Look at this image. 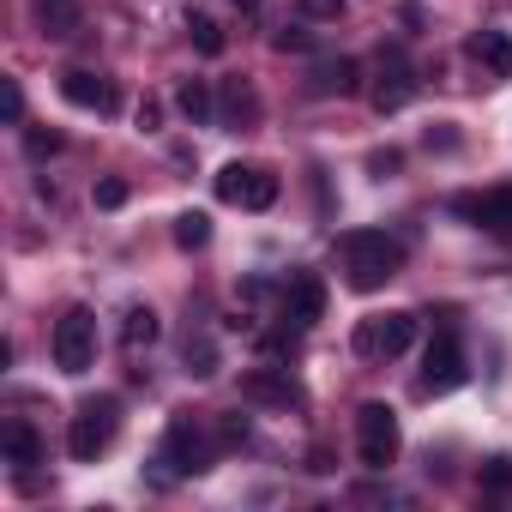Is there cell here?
<instances>
[{
  "label": "cell",
  "mask_w": 512,
  "mask_h": 512,
  "mask_svg": "<svg viewBox=\"0 0 512 512\" xmlns=\"http://www.w3.org/2000/svg\"><path fill=\"white\" fill-rule=\"evenodd\" d=\"M338 260H344V278L350 290H386L398 272H404V241L386 235V229H344L338 235Z\"/></svg>",
  "instance_id": "obj_1"
},
{
  "label": "cell",
  "mask_w": 512,
  "mask_h": 512,
  "mask_svg": "<svg viewBox=\"0 0 512 512\" xmlns=\"http://www.w3.org/2000/svg\"><path fill=\"white\" fill-rule=\"evenodd\" d=\"M157 464H163V470H157L163 482H175V476H199V470L217 464V440L205 434V422H193V416L181 410V416H169V428H163Z\"/></svg>",
  "instance_id": "obj_2"
},
{
  "label": "cell",
  "mask_w": 512,
  "mask_h": 512,
  "mask_svg": "<svg viewBox=\"0 0 512 512\" xmlns=\"http://www.w3.org/2000/svg\"><path fill=\"white\" fill-rule=\"evenodd\" d=\"M115 428H121V398H115V392L85 398V404L73 410V422H67V452H73L79 464H97V458L109 452Z\"/></svg>",
  "instance_id": "obj_3"
},
{
  "label": "cell",
  "mask_w": 512,
  "mask_h": 512,
  "mask_svg": "<svg viewBox=\"0 0 512 512\" xmlns=\"http://www.w3.org/2000/svg\"><path fill=\"white\" fill-rule=\"evenodd\" d=\"M398 452H404V428H398V410L392 404H362L356 410V458L368 464V470H392L398 464Z\"/></svg>",
  "instance_id": "obj_4"
},
{
  "label": "cell",
  "mask_w": 512,
  "mask_h": 512,
  "mask_svg": "<svg viewBox=\"0 0 512 512\" xmlns=\"http://www.w3.org/2000/svg\"><path fill=\"white\" fill-rule=\"evenodd\" d=\"M49 356H55L61 374H91V362H97V314H91V308H67V314L55 320Z\"/></svg>",
  "instance_id": "obj_5"
},
{
  "label": "cell",
  "mask_w": 512,
  "mask_h": 512,
  "mask_svg": "<svg viewBox=\"0 0 512 512\" xmlns=\"http://www.w3.org/2000/svg\"><path fill=\"white\" fill-rule=\"evenodd\" d=\"M217 199L241 211H272L278 205V175L260 163H223L217 169Z\"/></svg>",
  "instance_id": "obj_6"
},
{
  "label": "cell",
  "mask_w": 512,
  "mask_h": 512,
  "mask_svg": "<svg viewBox=\"0 0 512 512\" xmlns=\"http://www.w3.org/2000/svg\"><path fill=\"white\" fill-rule=\"evenodd\" d=\"M470 380V368H464V344H458V332L446 326L434 344H428V356H422V380H416V392L422 398H440V392H458Z\"/></svg>",
  "instance_id": "obj_7"
},
{
  "label": "cell",
  "mask_w": 512,
  "mask_h": 512,
  "mask_svg": "<svg viewBox=\"0 0 512 512\" xmlns=\"http://www.w3.org/2000/svg\"><path fill=\"white\" fill-rule=\"evenodd\" d=\"M410 344H416V314H386V320L356 326V350H362V356L392 362V356H404Z\"/></svg>",
  "instance_id": "obj_8"
},
{
  "label": "cell",
  "mask_w": 512,
  "mask_h": 512,
  "mask_svg": "<svg viewBox=\"0 0 512 512\" xmlns=\"http://www.w3.org/2000/svg\"><path fill=\"white\" fill-rule=\"evenodd\" d=\"M241 398L247 404H272V410H308V392L284 368H253V374H241Z\"/></svg>",
  "instance_id": "obj_9"
},
{
  "label": "cell",
  "mask_w": 512,
  "mask_h": 512,
  "mask_svg": "<svg viewBox=\"0 0 512 512\" xmlns=\"http://www.w3.org/2000/svg\"><path fill=\"white\" fill-rule=\"evenodd\" d=\"M452 211L470 217V223L488 229V235H512V181H506V187H488V193H458Z\"/></svg>",
  "instance_id": "obj_10"
},
{
  "label": "cell",
  "mask_w": 512,
  "mask_h": 512,
  "mask_svg": "<svg viewBox=\"0 0 512 512\" xmlns=\"http://www.w3.org/2000/svg\"><path fill=\"white\" fill-rule=\"evenodd\" d=\"M374 109L380 115H398L410 97H416V73H410V61H404V49H386L380 55V79H374Z\"/></svg>",
  "instance_id": "obj_11"
},
{
  "label": "cell",
  "mask_w": 512,
  "mask_h": 512,
  "mask_svg": "<svg viewBox=\"0 0 512 512\" xmlns=\"http://www.w3.org/2000/svg\"><path fill=\"white\" fill-rule=\"evenodd\" d=\"M284 320L290 326H314V320H326V278L320 272H290V284H284Z\"/></svg>",
  "instance_id": "obj_12"
},
{
  "label": "cell",
  "mask_w": 512,
  "mask_h": 512,
  "mask_svg": "<svg viewBox=\"0 0 512 512\" xmlns=\"http://www.w3.org/2000/svg\"><path fill=\"white\" fill-rule=\"evenodd\" d=\"M61 97L73 109H85V115H115V85L103 73H91V67H67L61 73Z\"/></svg>",
  "instance_id": "obj_13"
},
{
  "label": "cell",
  "mask_w": 512,
  "mask_h": 512,
  "mask_svg": "<svg viewBox=\"0 0 512 512\" xmlns=\"http://www.w3.org/2000/svg\"><path fill=\"white\" fill-rule=\"evenodd\" d=\"M362 85V67L350 61V55H338V61H320L314 73H308V97H350Z\"/></svg>",
  "instance_id": "obj_14"
},
{
  "label": "cell",
  "mask_w": 512,
  "mask_h": 512,
  "mask_svg": "<svg viewBox=\"0 0 512 512\" xmlns=\"http://www.w3.org/2000/svg\"><path fill=\"white\" fill-rule=\"evenodd\" d=\"M217 121H223V127H253V121H260V97H253L247 79H223V91H217Z\"/></svg>",
  "instance_id": "obj_15"
},
{
  "label": "cell",
  "mask_w": 512,
  "mask_h": 512,
  "mask_svg": "<svg viewBox=\"0 0 512 512\" xmlns=\"http://www.w3.org/2000/svg\"><path fill=\"white\" fill-rule=\"evenodd\" d=\"M0 440H7V464H13L19 476H31V470L43 464V440H37V428H31L25 416H13V422H7V434H0Z\"/></svg>",
  "instance_id": "obj_16"
},
{
  "label": "cell",
  "mask_w": 512,
  "mask_h": 512,
  "mask_svg": "<svg viewBox=\"0 0 512 512\" xmlns=\"http://www.w3.org/2000/svg\"><path fill=\"white\" fill-rule=\"evenodd\" d=\"M470 55H476L494 79H512V37H506V31H476V37H470Z\"/></svg>",
  "instance_id": "obj_17"
},
{
  "label": "cell",
  "mask_w": 512,
  "mask_h": 512,
  "mask_svg": "<svg viewBox=\"0 0 512 512\" xmlns=\"http://www.w3.org/2000/svg\"><path fill=\"white\" fill-rule=\"evenodd\" d=\"M175 109H181L193 127H211V121H217V97H211V85H205V79H181Z\"/></svg>",
  "instance_id": "obj_18"
},
{
  "label": "cell",
  "mask_w": 512,
  "mask_h": 512,
  "mask_svg": "<svg viewBox=\"0 0 512 512\" xmlns=\"http://www.w3.org/2000/svg\"><path fill=\"white\" fill-rule=\"evenodd\" d=\"M31 13H37V25L49 31V37H73L79 31V0H31Z\"/></svg>",
  "instance_id": "obj_19"
},
{
  "label": "cell",
  "mask_w": 512,
  "mask_h": 512,
  "mask_svg": "<svg viewBox=\"0 0 512 512\" xmlns=\"http://www.w3.org/2000/svg\"><path fill=\"white\" fill-rule=\"evenodd\" d=\"M157 332H163V326H157L151 308H127V320H121V344H127V350H151Z\"/></svg>",
  "instance_id": "obj_20"
},
{
  "label": "cell",
  "mask_w": 512,
  "mask_h": 512,
  "mask_svg": "<svg viewBox=\"0 0 512 512\" xmlns=\"http://www.w3.org/2000/svg\"><path fill=\"white\" fill-rule=\"evenodd\" d=\"M205 241H211V217H205V211H181V217H175V247L199 253Z\"/></svg>",
  "instance_id": "obj_21"
},
{
  "label": "cell",
  "mask_w": 512,
  "mask_h": 512,
  "mask_svg": "<svg viewBox=\"0 0 512 512\" xmlns=\"http://www.w3.org/2000/svg\"><path fill=\"white\" fill-rule=\"evenodd\" d=\"M181 362H187V374H193V380H211V374H217V344H211V338H187Z\"/></svg>",
  "instance_id": "obj_22"
},
{
  "label": "cell",
  "mask_w": 512,
  "mask_h": 512,
  "mask_svg": "<svg viewBox=\"0 0 512 512\" xmlns=\"http://www.w3.org/2000/svg\"><path fill=\"white\" fill-rule=\"evenodd\" d=\"M187 37H193V49H199V55H223V31H217V19L193 13V19H187Z\"/></svg>",
  "instance_id": "obj_23"
},
{
  "label": "cell",
  "mask_w": 512,
  "mask_h": 512,
  "mask_svg": "<svg viewBox=\"0 0 512 512\" xmlns=\"http://www.w3.org/2000/svg\"><path fill=\"white\" fill-rule=\"evenodd\" d=\"M314 43H320V37H314L308 25H284V31L272 37V49H278V55H308Z\"/></svg>",
  "instance_id": "obj_24"
},
{
  "label": "cell",
  "mask_w": 512,
  "mask_h": 512,
  "mask_svg": "<svg viewBox=\"0 0 512 512\" xmlns=\"http://www.w3.org/2000/svg\"><path fill=\"white\" fill-rule=\"evenodd\" d=\"M91 199H97V211H121V205H127V181H121V175H103V181L91 187Z\"/></svg>",
  "instance_id": "obj_25"
},
{
  "label": "cell",
  "mask_w": 512,
  "mask_h": 512,
  "mask_svg": "<svg viewBox=\"0 0 512 512\" xmlns=\"http://www.w3.org/2000/svg\"><path fill=\"white\" fill-rule=\"evenodd\" d=\"M482 488H488V494H506V488H512V458H506V452H494V458L482 464Z\"/></svg>",
  "instance_id": "obj_26"
},
{
  "label": "cell",
  "mask_w": 512,
  "mask_h": 512,
  "mask_svg": "<svg viewBox=\"0 0 512 512\" xmlns=\"http://www.w3.org/2000/svg\"><path fill=\"white\" fill-rule=\"evenodd\" d=\"M0 91H7V127H25V85H19V79H7Z\"/></svg>",
  "instance_id": "obj_27"
},
{
  "label": "cell",
  "mask_w": 512,
  "mask_h": 512,
  "mask_svg": "<svg viewBox=\"0 0 512 512\" xmlns=\"http://www.w3.org/2000/svg\"><path fill=\"white\" fill-rule=\"evenodd\" d=\"M217 446H247V422L241 416H223L217 422Z\"/></svg>",
  "instance_id": "obj_28"
},
{
  "label": "cell",
  "mask_w": 512,
  "mask_h": 512,
  "mask_svg": "<svg viewBox=\"0 0 512 512\" xmlns=\"http://www.w3.org/2000/svg\"><path fill=\"white\" fill-rule=\"evenodd\" d=\"M61 145H67L61 133H25V151H31V157H49V151H61Z\"/></svg>",
  "instance_id": "obj_29"
},
{
  "label": "cell",
  "mask_w": 512,
  "mask_h": 512,
  "mask_svg": "<svg viewBox=\"0 0 512 512\" xmlns=\"http://www.w3.org/2000/svg\"><path fill=\"white\" fill-rule=\"evenodd\" d=\"M368 169L386 181V175H398V169H404V151H374V157H368Z\"/></svg>",
  "instance_id": "obj_30"
},
{
  "label": "cell",
  "mask_w": 512,
  "mask_h": 512,
  "mask_svg": "<svg viewBox=\"0 0 512 512\" xmlns=\"http://www.w3.org/2000/svg\"><path fill=\"white\" fill-rule=\"evenodd\" d=\"M302 13L308 19H332V13H344V0H302Z\"/></svg>",
  "instance_id": "obj_31"
},
{
  "label": "cell",
  "mask_w": 512,
  "mask_h": 512,
  "mask_svg": "<svg viewBox=\"0 0 512 512\" xmlns=\"http://www.w3.org/2000/svg\"><path fill=\"white\" fill-rule=\"evenodd\" d=\"M157 121H163V103H157V97H145V103H139V127H145V133H151V127H157Z\"/></svg>",
  "instance_id": "obj_32"
},
{
  "label": "cell",
  "mask_w": 512,
  "mask_h": 512,
  "mask_svg": "<svg viewBox=\"0 0 512 512\" xmlns=\"http://www.w3.org/2000/svg\"><path fill=\"white\" fill-rule=\"evenodd\" d=\"M235 13H247V19H253V13H260V0H235Z\"/></svg>",
  "instance_id": "obj_33"
}]
</instances>
